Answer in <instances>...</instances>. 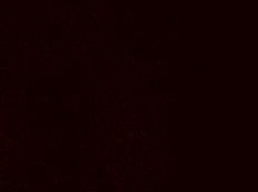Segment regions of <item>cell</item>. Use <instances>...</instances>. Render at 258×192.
<instances>
[{"mask_svg": "<svg viewBox=\"0 0 258 192\" xmlns=\"http://www.w3.org/2000/svg\"><path fill=\"white\" fill-rule=\"evenodd\" d=\"M35 99L37 103H46V102H49L51 100V97L46 96V94H37L35 97Z\"/></svg>", "mask_w": 258, "mask_h": 192, "instance_id": "cell-1", "label": "cell"}, {"mask_svg": "<svg viewBox=\"0 0 258 192\" xmlns=\"http://www.w3.org/2000/svg\"><path fill=\"white\" fill-rule=\"evenodd\" d=\"M26 83L27 86H33V85H36V78H33V77H28L27 79H26Z\"/></svg>", "mask_w": 258, "mask_h": 192, "instance_id": "cell-2", "label": "cell"}, {"mask_svg": "<svg viewBox=\"0 0 258 192\" xmlns=\"http://www.w3.org/2000/svg\"><path fill=\"white\" fill-rule=\"evenodd\" d=\"M27 120H29V121H33V120H36V113H33V112H29V113H27Z\"/></svg>", "mask_w": 258, "mask_h": 192, "instance_id": "cell-3", "label": "cell"}, {"mask_svg": "<svg viewBox=\"0 0 258 192\" xmlns=\"http://www.w3.org/2000/svg\"><path fill=\"white\" fill-rule=\"evenodd\" d=\"M61 62H62V65H61L62 67H70V66H71V61H70V60H68V59H66V60H62V61H61Z\"/></svg>", "mask_w": 258, "mask_h": 192, "instance_id": "cell-4", "label": "cell"}, {"mask_svg": "<svg viewBox=\"0 0 258 192\" xmlns=\"http://www.w3.org/2000/svg\"><path fill=\"white\" fill-rule=\"evenodd\" d=\"M45 88H46V89H52V88H54V86H46Z\"/></svg>", "mask_w": 258, "mask_h": 192, "instance_id": "cell-5", "label": "cell"}]
</instances>
